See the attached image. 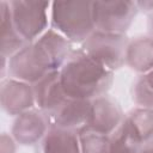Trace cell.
Masks as SVG:
<instances>
[{"mask_svg": "<svg viewBox=\"0 0 153 153\" xmlns=\"http://www.w3.org/2000/svg\"><path fill=\"white\" fill-rule=\"evenodd\" d=\"M36 106L48 116L53 115L68 99L60 80V72H51L33 85Z\"/></svg>", "mask_w": 153, "mask_h": 153, "instance_id": "obj_10", "label": "cell"}, {"mask_svg": "<svg viewBox=\"0 0 153 153\" xmlns=\"http://www.w3.org/2000/svg\"><path fill=\"white\" fill-rule=\"evenodd\" d=\"M139 12L136 1L96 0L92 1L94 31L124 35Z\"/></svg>", "mask_w": 153, "mask_h": 153, "instance_id": "obj_5", "label": "cell"}, {"mask_svg": "<svg viewBox=\"0 0 153 153\" xmlns=\"http://www.w3.org/2000/svg\"><path fill=\"white\" fill-rule=\"evenodd\" d=\"M124 123L131 134L142 143L153 140V110L146 108H134L124 115Z\"/></svg>", "mask_w": 153, "mask_h": 153, "instance_id": "obj_15", "label": "cell"}, {"mask_svg": "<svg viewBox=\"0 0 153 153\" xmlns=\"http://www.w3.org/2000/svg\"><path fill=\"white\" fill-rule=\"evenodd\" d=\"M142 146L128 129L124 121H122L118 128L110 135L109 153H139Z\"/></svg>", "mask_w": 153, "mask_h": 153, "instance_id": "obj_16", "label": "cell"}, {"mask_svg": "<svg viewBox=\"0 0 153 153\" xmlns=\"http://www.w3.org/2000/svg\"><path fill=\"white\" fill-rule=\"evenodd\" d=\"M149 26H151V32H152V37H153V13H152V18H151Z\"/></svg>", "mask_w": 153, "mask_h": 153, "instance_id": "obj_22", "label": "cell"}, {"mask_svg": "<svg viewBox=\"0 0 153 153\" xmlns=\"http://www.w3.org/2000/svg\"><path fill=\"white\" fill-rule=\"evenodd\" d=\"M50 26L71 43L82 44L94 32L92 1H53L50 5Z\"/></svg>", "mask_w": 153, "mask_h": 153, "instance_id": "obj_3", "label": "cell"}, {"mask_svg": "<svg viewBox=\"0 0 153 153\" xmlns=\"http://www.w3.org/2000/svg\"><path fill=\"white\" fill-rule=\"evenodd\" d=\"M50 5L49 1L38 0L8 1L13 25L25 43L29 44L36 41L48 30Z\"/></svg>", "mask_w": 153, "mask_h": 153, "instance_id": "obj_4", "label": "cell"}, {"mask_svg": "<svg viewBox=\"0 0 153 153\" xmlns=\"http://www.w3.org/2000/svg\"><path fill=\"white\" fill-rule=\"evenodd\" d=\"M51 127L50 117L38 109L18 115L11 129V136L23 146L37 145Z\"/></svg>", "mask_w": 153, "mask_h": 153, "instance_id": "obj_7", "label": "cell"}, {"mask_svg": "<svg viewBox=\"0 0 153 153\" xmlns=\"http://www.w3.org/2000/svg\"><path fill=\"white\" fill-rule=\"evenodd\" d=\"M72 44L51 27L48 29L36 41L7 59L8 78L35 85L49 73L61 69L73 50Z\"/></svg>", "mask_w": 153, "mask_h": 153, "instance_id": "obj_1", "label": "cell"}, {"mask_svg": "<svg viewBox=\"0 0 153 153\" xmlns=\"http://www.w3.org/2000/svg\"><path fill=\"white\" fill-rule=\"evenodd\" d=\"M139 11H143L145 13H153V1H136Z\"/></svg>", "mask_w": 153, "mask_h": 153, "instance_id": "obj_20", "label": "cell"}, {"mask_svg": "<svg viewBox=\"0 0 153 153\" xmlns=\"http://www.w3.org/2000/svg\"><path fill=\"white\" fill-rule=\"evenodd\" d=\"M16 141L12 136L4 133L1 135V153H14L16 151Z\"/></svg>", "mask_w": 153, "mask_h": 153, "instance_id": "obj_19", "label": "cell"}, {"mask_svg": "<svg viewBox=\"0 0 153 153\" xmlns=\"http://www.w3.org/2000/svg\"><path fill=\"white\" fill-rule=\"evenodd\" d=\"M0 102L2 110L11 115L18 116L36 106L33 85L6 78L0 85Z\"/></svg>", "mask_w": 153, "mask_h": 153, "instance_id": "obj_8", "label": "cell"}, {"mask_svg": "<svg viewBox=\"0 0 153 153\" xmlns=\"http://www.w3.org/2000/svg\"><path fill=\"white\" fill-rule=\"evenodd\" d=\"M131 97L136 106L153 110V71L139 75L133 84Z\"/></svg>", "mask_w": 153, "mask_h": 153, "instance_id": "obj_18", "label": "cell"}, {"mask_svg": "<svg viewBox=\"0 0 153 153\" xmlns=\"http://www.w3.org/2000/svg\"><path fill=\"white\" fill-rule=\"evenodd\" d=\"M37 153H81L78 131L51 126L37 143Z\"/></svg>", "mask_w": 153, "mask_h": 153, "instance_id": "obj_12", "label": "cell"}, {"mask_svg": "<svg viewBox=\"0 0 153 153\" xmlns=\"http://www.w3.org/2000/svg\"><path fill=\"white\" fill-rule=\"evenodd\" d=\"M128 42L126 35L94 31L81 44L80 49L97 63L114 73L126 65Z\"/></svg>", "mask_w": 153, "mask_h": 153, "instance_id": "obj_6", "label": "cell"}, {"mask_svg": "<svg viewBox=\"0 0 153 153\" xmlns=\"http://www.w3.org/2000/svg\"><path fill=\"white\" fill-rule=\"evenodd\" d=\"M126 65L140 74L153 71V37L129 39L126 50Z\"/></svg>", "mask_w": 153, "mask_h": 153, "instance_id": "obj_13", "label": "cell"}, {"mask_svg": "<svg viewBox=\"0 0 153 153\" xmlns=\"http://www.w3.org/2000/svg\"><path fill=\"white\" fill-rule=\"evenodd\" d=\"M81 153H109L110 136L105 135L90 126L78 130Z\"/></svg>", "mask_w": 153, "mask_h": 153, "instance_id": "obj_17", "label": "cell"}, {"mask_svg": "<svg viewBox=\"0 0 153 153\" xmlns=\"http://www.w3.org/2000/svg\"><path fill=\"white\" fill-rule=\"evenodd\" d=\"M92 100L84 99H67L53 115H50V123L53 127L80 130L88 124Z\"/></svg>", "mask_w": 153, "mask_h": 153, "instance_id": "obj_11", "label": "cell"}, {"mask_svg": "<svg viewBox=\"0 0 153 153\" xmlns=\"http://www.w3.org/2000/svg\"><path fill=\"white\" fill-rule=\"evenodd\" d=\"M59 72L68 99L93 100L105 96L114 81V73L97 63L81 49H73Z\"/></svg>", "mask_w": 153, "mask_h": 153, "instance_id": "obj_2", "label": "cell"}, {"mask_svg": "<svg viewBox=\"0 0 153 153\" xmlns=\"http://www.w3.org/2000/svg\"><path fill=\"white\" fill-rule=\"evenodd\" d=\"M139 153H153V140H151L149 142L145 143L141 147V149H140Z\"/></svg>", "mask_w": 153, "mask_h": 153, "instance_id": "obj_21", "label": "cell"}, {"mask_svg": "<svg viewBox=\"0 0 153 153\" xmlns=\"http://www.w3.org/2000/svg\"><path fill=\"white\" fill-rule=\"evenodd\" d=\"M123 118L124 115L118 102L105 94L92 100L87 126L110 136L122 123Z\"/></svg>", "mask_w": 153, "mask_h": 153, "instance_id": "obj_9", "label": "cell"}, {"mask_svg": "<svg viewBox=\"0 0 153 153\" xmlns=\"http://www.w3.org/2000/svg\"><path fill=\"white\" fill-rule=\"evenodd\" d=\"M0 27H1V56L10 59L27 43L18 35L11 17L8 1H0Z\"/></svg>", "mask_w": 153, "mask_h": 153, "instance_id": "obj_14", "label": "cell"}]
</instances>
